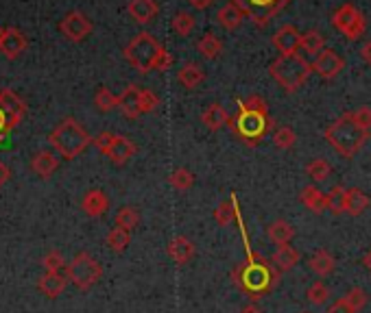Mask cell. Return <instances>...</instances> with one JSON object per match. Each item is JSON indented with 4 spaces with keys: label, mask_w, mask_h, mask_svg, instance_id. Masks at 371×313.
<instances>
[{
    "label": "cell",
    "mask_w": 371,
    "mask_h": 313,
    "mask_svg": "<svg viewBox=\"0 0 371 313\" xmlns=\"http://www.w3.org/2000/svg\"><path fill=\"white\" fill-rule=\"evenodd\" d=\"M230 131L249 148H255L271 131H275V120L269 115L267 100L263 96H249L238 100V113L230 120Z\"/></svg>",
    "instance_id": "6da1fadb"
},
{
    "label": "cell",
    "mask_w": 371,
    "mask_h": 313,
    "mask_svg": "<svg viewBox=\"0 0 371 313\" xmlns=\"http://www.w3.org/2000/svg\"><path fill=\"white\" fill-rule=\"evenodd\" d=\"M232 281L245 296H249L251 302H258L278 287L280 272L260 253H251L247 261L232 270Z\"/></svg>",
    "instance_id": "7a4b0ae2"
},
{
    "label": "cell",
    "mask_w": 371,
    "mask_h": 313,
    "mask_svg": "<svg viewBox=\"0 0 371 313\" xmlns=\"http://www.w3.org/2000/svg\"><path fill=\"white\" fill-rule=\"evenodd\" d=\"M325 139L327 144L337 150L341 156H345V159H352V156L365 146V142L369 139L371 131L362 129L356 117H354V111H347L343 113L341 117H337L327 129H325Z\"/></svg>",
    "instance_id": "3957f363"
},
{
    "label": "cell",
    "mask_w": 371,
    "mask_h": 313,
    "mask_svg": "<svg viewBox=\"0 0 371 313\" xmlns=\"http://www.w3.org/2000/svg\"><path fill=\"white\" fill-rule=\"evenodd\" d=\"M312 72H315L312 70V63H308L300 53H295V55H280L269 65V74L273 76V81L286 94H293V92L300 90L308 81V76Z\"/></svg>",
    "instance_id": "277c9868"
},
{
    "label": "cell",
    "mask_w": 371,
    "mask_h": 313,
    "mask_svg": "<svg viewBox=\"0 0 371 313\" xmlns=\"http://www.w3.org/2000/svg\"><path fill=\"white\" fill-rule=\"evenodd\" d=\"M49 142L63 159H74L92 144V137L74 117H63L49 135Z\"/></svg>",
    "instance_id": "5b68a950"
},
{
    "label": "cell",
    "mask_w": 371,
    "mask_h": 313,
    "mask_svg": "<svg viewBox=\"0 0 371 313\" xmlns=\"http://www.w3.org/2000/svg\"><path fill=\"white\" fill-rule=\"evenodd\" d=\"M162 51V44L151 35V33H138L131 42L125 48V59L129 61V65H133V70H138L140 74H146L156 68V59Z\"/></svg>",
    "instance_id": "8992f818"
},
{
    "label": "cell",
    "mask_w": 371,
    "mask_h": 313,
    "mask_svg": "<svg viewBox=\"0 0 371 313\" xmlns=\"http://www.w3.org/2000/svg\"><path fill=\"white\" fill-rule=\"evenodd\" d=\"M101 277H103V267L90 253L74 255V259L68 263V281L81 292L94 287Z\"/></svg>",
    "instance_id": "52a82bcc"
},
{
    "label": "cell",
    "mask_w": 371,
    "mask_h": 313,
    "mask_svg": "<svg viewBox=\"0 0 371 313\" xmlns=\"http://www.w3.org/2000/svg\"><path fill=\"white\" fill-rule=\"evenodd\" d=\"M332 26L339 33H343V37L350 39V42H356V39H360L365 35L367 22H365V16L352 3H345L334 11Z\"/></svg>",
    "instance_id": "ba28073f"
},
{
    "label": "cell",
    "mask_w": 371,
    "mask_h": 313,
    "mask_svg": "<svg viewBox=\"0 0 371 313\" xmlns=\"http://www.w3.org/2000/svg\"><path fill=\"white\" fill-rule=\"evenodd\" d=\"M92 28L94 26L83 11H70L59 22V31L63 33L66 39H70V42H83V39L92 33Z\"/></svg>",
    "instance_id": "9c48e42d"
},
{
    "label": "cell",
    "mask_w": 371,
    "mask_h": 313,
    "mask_svg": "<svg viewBox=\"0 0 371 313\" xmlns=\"http://www.w3.org/2000/svg\"><path fill=\"white\" fill-rule=\"evenodd\" d=\"M0 109L7 115V127L9 131L16 129L26 115V102L11 90H0Z\"/></svg>",
    "instance_id": "30bf717a"
},
{
    "label": "cell",
    "mask_w": 371,
    "mask_h": 313,
    "mask_svg": "<svg viewBox=\"0 0 371 313\" xmlns=\"http://www.w3.org/2000/svg\"><path fill=\"white\" fill-rule=\"evenodd\" d=\"M26 48H29V39L20 28L16 26L3 28V33H0V53L7 59H18Z\"/></svg>",
    "instance_id": "8fae6325"
},
{
    "label": "cell",
    "mask_w": 371,
    "mask_h": 313,
    "mask_svg": "<svg viewBox=\"0 0 371 313\" xmlns=\"http://www.w3.org/2000/svg\"><path fill=\"white\" fill-rule=\"evenodd\" d=\"M343 68H345L343 57L337 55L332 48H325L323 53H319L317 59H315V63H312V70H315L321 78H325V81H332V78H337V76L341 74Z\"/></svg>",
    "instance_id": "7c38bea8"
},
{
    "label": "cell",
    "mask_w": 371,
    "mask_h": 313,
    "mask_svg": "<svg viewBox=\"0 0 371 313\" xmlns=\"http://www.w3.org/2000/svg\"><path fill=\"white\" fill-rule=\"evenodd\" d=\"M271 42L280 55H295L302 46V35L293 24H286V26L278 28V33L273 35Z\"/></svg>",
    "instance_id": "4fadbf2b"
},
{
    "label": "cell",
    "mask_w": 371,
    "mask_h": 313,
    "mask_svg": "<svg viewBox=\"0 0 371 313\" xmlns=\"http://www.w3.org/2000/svg\"><path fill=\"white\" fill-rule=\"evenodd\" d=\"M118 109L129 120H136L138 115H142V90L138 85L125 87V92L118 96Z\"/></svg>",
    "instance_id": "5bb4252c"
},
{
    "label": "cell",
    "mask_w": 371,
    "mask_h": 313,
    "mask_svg": "<svg viewBox=\"0 0 371 313\" xmlns=\"http://www.w3.org/2000/svg\"><path fill=\"white\" fill-rule=\"evenodd\" d=\"M66 285H68V272H44V277L37 281V290L46 298L61 296Z\"/></svg>",
    "instance_id": "9a60e30c"
},
{
    "label": "cell",
    "mask_w": 371,
    "mask_h": 313,
    "mask_svg": "<svg viewBox=\"0 0 371 313\" xmlns=\"http://www.w3.org/2000/svg\"><path fill=\"white\" fill-rule=\"evenodd\" d=\"M160 7L156 0H131L127 5V14L138 22V24H148L153 22V18L158 16Z\"/></svg>",
    "instance_id": "2e32d148"
},
{
    "label": "cell",
    "mask_w": 371,
    "mask_h": 313,
    "mask_svg": "<svg viewBox=\"0 0 371 313\" xmlns=\"http://www.w3.org/2000/svg\"><path fill=\"white\" fill-rule=\"evenodd\" d=\"M166 250H168V257H171L175 263H179V265L188 263V261L195 257V253H197L195 244H193L188 238H183V235H177V238H173Z\"/></svg>",
    "instance_id": "e0dca14e"
},
{
    "label": "cell",
    "mask_w": 371,
    "mask_h": 313,
    "mask_svg": "<svg viewBox=\"0 0 371 313\" xmlns=\"http://www.w3.org/2000/svg\"><path fill=\"white\" fill-rule=\"evenodd\" d=\"M230 113L223 109L218 102H212V105H208L205 107V111L201 113V122H203V127L205 129H210V131H220L223 127H230Z\"/></svg>",
    "instance_id": "ac0fdd59"
},
{
    "label": "cell",
    "mask_w": 371,
    "mask_h": 313,
    "mask_svg": "<svg viewBox=\"0 0 371 313\" xmlns=\"http://www.w3.org/2000/svg\"><path fill=\"white\" fill-rule=\"evenodd\" d=\"M31 168L37 176L49 179L59 168V159H57V154L51 150H40V152H35V156L31 159Z\"/></svg>",
    "instance_id": "d6986e66"
},
{
    "label": "cell",
    "mask_w": 371,
    "mask_h": 313,
    "mask_svg": "<svg viewBox=\"0 0 371 313\" xmlns=\"http://www.w3.org/2000/svg\"><path fill=\"white\" fill-rule=\"evenodd\" d=\"M81 207H83V211H86L90 218H101V216L109 209V198H107V193H105L103 189H90V191L83 196Z\"/></svg>",
    "instance_id": "ffe728a7"
},
{
    "label": "cell",
    "mask_w": 371,
    "mask_h": 313,
    "mask_svg": "<svg viewBox=\"0 0 371 313\" xmlns=\"http://www.w3.org/2000/svg\"><path fill=\"white\" fill-rule=\"evenodd\" d=\"M300 203L312 213L327 211V193H323L317 185H308L300 191Z\"/></svg>",
    "instance_id": "44dd1931"
},
{
    "label": "cell",
    "mask_w": 371,
    "mask_h": 313,
    "mask_svg": "<svg viewBox=\"0 0 371 313\" xmlns=\"http://www.w3.org/2000/svg\"><path fill=\"white\" fill-rule=\"evenodd\" d=\"M133 154H136V144L129 137H125V135H116V142H114V146H111L107 156L116 166H125Z\"/></svg>",
    "instance_id": "7402d4cb"
},
{
    "label": "cell",
    "mask_w": 371,
    "mask_h": 313,
    "mask_svg": "<svg viewBox=\"0 0 371 313\" xmlns=\"http://www.w3.org/2000/svg\"><path fill=\"white\" fill-rule=\"evenodd\" d=\"M369 207V196L358 189V187H350L345 191V213L352 216V218H358L367 211Z\"/></svg>",
    "instance_id": "603a6c76"
},
{
    "label": "cell",
    "mask_w": 371,
    "mask_h": 313,
    "mask_svg": "<svg viewBox=\"0 0 371 313\" xmlns=\"http://www.w3.org/2000/svg\"><path fill=\"white\" fill-rule=\"evenodd\" d=\"M271 263L278 267V272H288L300 263V253H297L290 244H282L271 255Z\"/></svg>",
    "instance_id": "cb8c5ba5"
},
{
    "label": "cell",
    "mask_w": 371,
    "mask_h": 313,
    "mask_svg": "<svg viewBox=\"0 0 371 313\" xmlns=\"http://www.w3.org/2000/svg\"><path fill=\"white\" fill-rule=\"evenodd\" d=\"M205 78V72L199 63H183V68L177 74V81L186 87V90H197Z\"/></svg>",
    "instance_id": "d4e9b609"
},
{
    "label": "cell",
    "mask_w": 371,
    "mask_h": 313,
    "mask_svg": "<svg viewBox=\"0 0 371 313\" xmlns=\"http://www.w3.org/2000/svg\"><path fill=\"white\" fill-rule=\"evenodd\" d=\"M216 20H218V24H220L223 28H225V31H236V28L243 24L245 14H243V9L236 7L234 3H228V5H223V7L218 9Z\"/></svg>",
    "instance_id": "484cf974"
},
{
    "label": "cell",
    "mask_w": 371,
    "mask_h": 313,
    "mask_svg": "<svg viewBox=\"0 0 371 313\" xmlns=\"http://www.w3.org/2000/svg\"><path fill=\"white\" fill-rule=\"evenodd\" d=\"M267 235H269V240H271L275 246H282V244H288V242L295 238V228H293V224L286 222V220H275V222L269 224Z\"/></svg>",
    "instance_id": "4316f807"
},
{
    "label": "cell",
    "mask_w": 371,
    "mask_h": 313,
    "mask_svg": "<svg viewBox=\"0 0 371 313\" xmlns=\"http://www.w3.org/2000/svg\"><path fill=\"white\" fill-rule=\"evenodd\" d=\"M308 265H310V270H312L315 274H319V277H327V274H332L334 267H337V261H334V257H332L327 250L321 248V250H317V253L310 257Z\"/></svg>",
    "instance_id": "83f0119b"
},
{
    "label": "cell",
    "mask_w": 371,
    "mask_h": 313,
    "mask_svg": "<svg viewBox=\"0 0 371 313\" xmlns=\"http://www.w3.org/2000/svg\"><path fill=\"white\" fill-rule=\"evenodd\" d=\"M197 51L201 53V57H203V59H216V57L223 53V42H220V39H218L216 35L205 33V35L199 39Z\"/></svg>",
    "instance_id": "f1b7e54d"
},
{
    "label": "cell",
    "mask_w": 371,
    "mask_h": 313,
    "mask_svg": "<svg viewBox=\"0 0 371 313\" xmlns=\"http://www.w3.org/2000/svg\"><path fill=\"white\" fill-rule=\"evenodd\" d=\"M129 242H131V230H127V228L114 226L107 233V246L114 253H123L129 246Z\"/></svg>",
    "instance_id": "f546056e"
},
{
    "label": "cell",
    "mask_w": 371,
    "mask_h": 313,
    "mask_svg": "<svg viewBox=\"0 0 371 313\" xmlns=\"http://www.w3.org/2000/svg\"><path fill=\"white\" fill-rule=\"evenodd\" d=\"M214 220H216V224H220V226H230L234 220H238V209H236L234 198H232V201H223V203L214 209Z\"/></svg>",
    "instance_id": "4dcf8cb0"
},
{
    "label": "cell",
    "mask_w": 371,
    "mask_h": 313,
    "mask_svg": "<svg viewBox=\"0 0 371 313\" xmlns=\"http://www.w3.org/2000/svg\"><path fill=\"white\" fill-rule=\"evenodd\" d=\"M345 187L343 185H334L327 191V211L334 216H341L345 213Z\"/></svg>",
    "instance_id": "1f68e13d"
},
{
    "label": "cell",
    "mask_w": 371,
    "mask_h": 313,
    "mask_svg": "<svg viewBox=\"0 0 371 313\" xmlns=\"http://www.w3.org/2000/svg\"><path fill=\"white\" fill-rule=\"evenodd\" d=\"M302 51L310 53V55H319L325 51V35H321L319 31H308L302 35Z\"/></svg>",
    "instance_id": "d6a6232c"
},
{
    "label": "cell",
    "mask_w": 371,
    "mask_h": 313,
    "mask_svg": "<svg viewBox=\"0 0 371 313\" xmlns=\"http://www.w3.org/2000/svg\"><path fill=\"white\" fill-rule=\"evenodd\" d=\"M193 183H195V174L188 168H177L168 176V185L177 191H188L193 187Z\"/></svg>",
    "instance_id": "836d02e7"
},
{
    "label": "cell",
    "mask_w": 371,
    "mask_h": 313,
    "mask_svg": "<svg viewBox=\"0 0 371 313\" xmlns=\"http://www.w3.org/2000/svg\"><path fill=\"white\" fill-rule=\"evenodd\" d=\"M195 24H197L195 18H193V14H188V11H177V14L173 16V22H171L173 31H175L177 35H181V37H188V35L193 33Z\"/></svg>",
    "instance_id": "e575fe53"
},
{
    "label": "cell",
    "mask_w": 371,
    "mask_h": 313,
    "mask_svg": "<svg viewBox=\"0 0 371 313\" xmlns=\"http://www.w3.org/2000/svg\"><path fill=\"white\" fill-rule=\"evenodd\" d=\"M306 174L315 181V183H323L330 179L332 174V168L325 159H312L308 166H306Z\"/></svg>",
    "instance_id": "d590c367"
},
{
    "label": "cell",
    "mask_w": 371,
    "mask_h": 313,
    "mask_svg": "<svg viewBox=\"0 0 371 313\" xmlns=\"http://www.w3.org/2000/svg\"><path fill=\"white\" fill-rule=\"evenodd\" d=\"M306 300L315 307H321L330 300V290L323 281H315L308 290H306Z\"/></svg>",
    "instance_id": "8d00e7d4"
},
{
    "label": "cell",
    "mask_w": 371,
    "mask_h": 313,
    "mask_svg": "<svg viewBox=\"0 0 371 313\" xmlns=\"http://www.w3.org/2000/svg\"><path fill=\"white\" fill-rule=\"evenodd\" d=\"M94 105L101 113H109L118 107V96H114L107 87H98V92L94 96Z\"/></svg>",
    "instance_id": "74e56055"
},
{
    "label": "cell",
    "mask_w": 371,
    "mask_h": 313,
    "mask_svg": "<svg viewBox=\"0 0 371 313\" xmlns=\"http://www.w3.org/2000/svg\"><path fill=\"white\" fill-rule=\"evenodd\" d=\"M295 142H297V135H295V131H293L290 127H275V131H273V144H275L280 150L293 148Z\"/></svg>",
    "instance_id": "f35d334b"
},
{
    "label": "cell",
    "mask_w": 371,
    "mask_h": 313,
    "mask_svg": "<svg viewBox=\"0 0 371 313\" xmlns=\"http://www.w3.org/2000/svg\"><path fill=\"white\" fill-rule=\"evenodd\" d=\"M140 222V213L136 207H123L118 213H116V226L121 228H127V230H133Z\"/></svg>",
    "instance_id": "ab89813d"
},
{
    "label": "cell",
    "mask_w": 371,
    "mask_h": 313,
    "mask_svg": "<svg viewBox=\"0 0 371 313\" xmlns=\"http://www.w3.org/2000/svg\"><path fill=\"white\" fill-rule=\"evenodd\" d=\"M42 265L46 272H68V265L63 263V255L59 250H51L49 255H44Z\"/></svg>",
    "instance_id": "60d3db41"
},
{
    "label": "cell",
    "mask_w": 371,
    "mask_h": 313,
    "mask_svg": "<svg viewBox=\"0 0 371 313\" xmlns=\"http://www.w3.org/2000/svg\"><path fill=\"white\" fill-rule=\"evenodd\" d=\"M114 142H116V133H109V131H103L96 137H92V144L103 154H109V150H111V146H114Z\"/></svg>",
    "instance_id": "b9f144b4"
},
{
    "label": "cell",
    "mask_w": 371,
    "mask_h": 313,
    "mask_svg": "<svg viewBox=\"0 0 371 313\" xmlns=\"http://www.w3.org/2000/svg\"><path fill=\"white\" fill-rule=\"evenodd\" d=\"M367 292L362 290V287H352L347 294H345V300L356 309V313L360 311V309H365V304H367Z\"/></svg>",
    "instance_id": "7bdbcfd3"
},
{
    "label": "cell",
    "mask_w": 371,
    "mask_h": 313,
    "mask_svg": "<svg viewBox=\"0 0 371 313\" xmlns=\"http://www.w3.org/2000/svg\"><path fill=\"white\" fill-rule=\"evenodd\" d=\"M158 105H160V98H158L153 92L142 90V113H151V111H156Z\"/></svg>",
    "instance_id": "ee69618b"
},
{
    "label": "cell",
    "mask_w": 371,
    "mask_h": 313,
    "mask_svg": "<svg viewBox=\"0 0 371 313\" xmlns=\"http://www.w3.org/2000/svg\"><path fill=\"white\" fill-rule=\"evenodd\" d=\"M325 313H356V309L345 300V296L343 298H339V300H334L330 307H327V311Z\"/></svg>",
    "instance_id": "f6af8a7d"
},
{
    "label": "cell",
    "mask_w": 371,
    "mask_h": 313,
    "mask_svg": "<svg viewBox=\"0 0 371 313\" xmlns=\"http://www.w3.org/2000/svg\"><path fill=\"white\" fill-rule=\"evenodd\" d=\"M354 117H356V122H358L362 129L371 131V109H369V107L356 109V111H354Z\"/></svg>",
    "instance_id": "bcb514c9"
},
{
    "label": "cell",
    "mask_w": 371,
    "mask_h": 313,
    "mask_svg": "<svg viewBox=\"0 0 371 313\" xmlns=\"http://www.w3.org/2000/svg\"><path fill=\"white\" fill-rule=\"evenodd\" d=\"M171 65H173V57H171V53L162 46V51H160V55H158V59H156V68H153V70H158V72H166Z\"/></svg>",
    "instance_id": "7dc6e473"
},
{
    "label": "cell",
    "mask_w": 371,
    "mask_h": 313,
    "mask_svg": "<svg viewBox=\"0 0 371 313\" xmlns=\"http://www.w3.org/2000/svg\"><path fill=\"white\" fill-rule=\"evenodd\" d=\"M360 57H362V61H365V63H369V65H371V39H369V42H365V44H362V48H360Z\"/></svg>",
    "instance_id": "c3c4849f"
},
{
    "label": "cell",
    "mask_w": 371,
    "mask_h": 313,
    "mask_svg": "<svg viewBox=\"0 0 371 313\" xmlns=\"http://www.w3.org/2000/svg\"><path fill=\"white\" fill-rule=\"evenodd\" d=\"M9 176H11V172H9V168L3 164V161H0V187H3L7 181H9Z\"/></svg>",
    "instance_id": "681fc988"
},
{
    "label": "cell",
    "mask_w": 371,
    "mask_h": 313,
    "mask_svg": "<svg viewBox=\"0 0 371 313\" xmlns=\"http://www.w3.org/2000/svg\"><path fill=\"white\" fill-rule=\"evenodd\" d=\"M212 3H214V0H188V5L195 7V9H208Z\"/></svg>",
    "instance_id": "f907efd6"
},
{
    "label": "cell",
    "mask_w": 371,
    "mask_h": 313,
    "mask_svg": "<svg viewBox=\"0 0 371 313\" xmlns=\"http://www.w3.org/2000/svg\"><path fill=\"white\" fill-rule=\"evenodd\" d=\"M240 313H263V311H260V307L255 302H249L240 309Z\"/></svg>",
    "instance_id": "816d5d0a"
},
{
    "label": "cell",
    "mask_w": 371,
    "mask_h": 313,
    "mask_svg": "<svg viewBox=\"0 0 371 313\" xmlns=\"http://www.w3.org/2000/svg\"><path fill=\"white\" fill-rule=\"evenodd\" d=\"M365 267H367V270L371 272V250H369V253L365 255Z\"/></svg>",
    "instance_id": "f5cc1de1"
},
{
    "label": "cell",
    "mask_w": 371,
    "mask_h": 313,
    "mask_svg": "<svg viewBox=\"0 0 371 313\" xmlns=\"http://www.w3.org/2000/svg\"><path fill=\"white\" fill-rule=\"evenodd\" d=\"M288 3H290V0H280V7H282V9H284V7H286V5H288Z\"/></svg>",
    "instance_id": "db71d44e"
},
{
    "label": "cell",
    "mask_w": 371,
    "mask_h": 313,
    "mask_svg": "<svg viewBox=\"0 0 371 313\" xmlns=\"http://www.w3.org/2000/svg\"><path fill=\"white\" fill-rule=\"evenodd\" d=\"M302 313H308V311H302Z\"/></svg>",
    "instance_id": "11a10c76"
},
{
    "label": "cell",
    "mask_w": 371,
    "mask_h": 313,
    "mask_svg": "<svg viewBox=\"0 0 371 313\" xmlns=\"http://www.w3.org/2000/svg\"><path fill=\"white\" fill-rule=\"evenodd\" d=\"M0 33H3V28H0Z\"/></svg>",
    "instance_id": "9f6ffc18"
},
{
    "label": "cell",
    "mask_w": 371,
    "mask_h": 313,
    "mask_svg": "<svg viewBox=\"0 0 371 313\" xmlns=\"http://www.w3.org/2000/svg\"><path fill=\"white\" fill-rule=\"evenodd\" d=\"M280 9H282V7H280Z\"/></svg>",
    "instance_id": "6f0895ef"
}]
</instances>
